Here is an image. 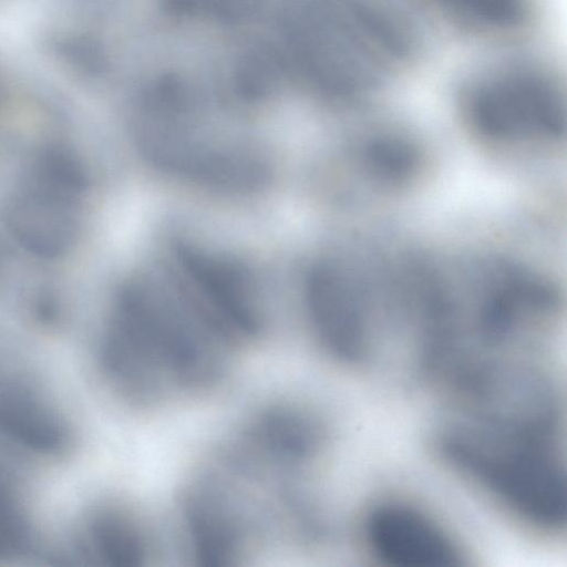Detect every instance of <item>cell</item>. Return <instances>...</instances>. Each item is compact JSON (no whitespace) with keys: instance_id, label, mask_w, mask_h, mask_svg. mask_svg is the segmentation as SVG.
<instances>
[{"instance_id":"277c9868","label":"cell","mask_w":567,"mask_h":567,"mask_svg":"<svg viewBox=\"0 0 567 567\" xmlns=\"http://www.w3.org/2000/svg\"><path fill=\"white\" fill-rule=\"evenodd\" d=\"M458 109L471 134L492 147L543 150L565 136L564 89L540 66H507L471 81Z\"/></svg>"},{"instance_id":"7a4b0ae2","label":"cell","mask_w":567,"mask_h":567,"mask_svg":"<svg viewBox=\"0 0 567 567\" xmlns=\"http://www.w3.org/2000/svg\"><path fill=\"white\" fill-rule=\"evenodd\" d=\"M286 37L298 70L332 97L375 89L412 48L403 23L374 0H303L287 17Z\"/></svg>"},{"instance_id":"9c48e42d","label":"cell","mask_w":567,"mask_h":567,"mask_svg":"<svg viewBox=\"0 0 567 567\" xmlns=\"http://www.w3.org/2000/svg\"><path fill=\"white\" fill-rule=\"evenodd\" d=\"M181 508L197 561L213 567L234 565L247 530L225 492L214 481H202L184 492Z\"/></svg>"},{"instance_id":"ba28073f","label":"cell","mask_w":567,"mask_h":567,"mask_svg":"<svg viewBox=\"0 0 567 567\" xmlns=\"http://www.w3.org/2000/svg\"><path fill=\"white\" fill-rule=\"evenodd\" d=\"M364 539L372 555L396 567H453L464 554L431 516L406 503L375 505L364 520Z\"/></svg>"},{"instance_id":"8992f818","label":"cell","mask_w":567,"mask_h":567,"mask_svg":"<svg viewBox=\"0 0 567 567\" xmlns=\"http://www.w3.org/2000/svg\"><path fill=\"white\" fill-rule=\"evenodd\" d=\"M368 286L337 260L312 266L306 279V303L317 338L334 359L361 363L370 351L371 319Z\"/></svg>"},{"instance_id":"2e32d148","label":"cell","mask_w":567,"mask_h":567,"mask_svg":"<svg viewBox=\"0 0 567 567\" xmlns=\"http://www.w3.org/2000/svg\"><path fill=\"white\" fill-rule=\"evenodd\" d=\"M29 528L23 511L9 483L0 474V558L23 550Z\"/></svg>"},{"instance_id":"52a82bcc","label":"cell","mask_w":567,"mask_h":567,"mask_svg":"<svg viewBox=\"0 0 567 567\" xmlns=\"http://www.w3.org/2000/svg\"><path fill=\"white\" fill-rule=\"evenodd\" d=\"M176 255L182 296L218 336L230 342L259 333L261 317L243 268L193 246L181 245Z\"/></svg>"},{"instance_id":"7c38bea8","label":"cell","mask_w":567,"mask_h":567,"mask_svg":"<svg viewBox=\"0 0 567 567\" xmlns=\"http://www.w3.org/2000/svg\"><path fill=\"white\" fill-rule=\"evenodd\" d=\"M358 163L379 185L400 188L413 183L422 172L423 154L411 138L398 133H378L359 143Z\"/></svg>"},{"instance_id":"5bb4252c","label":"cell","mask_w":567,"mask_h":567,"mask_svg":"<svg viewBox=\"0 0 567 567\" xmlns=\"http://www.w3.org/2000/svg\"><path fill=\"white\" fill-rule=\"evenodd\" d=\"M284 65L277 52L258 48L243 55L235 71L238 92L248 99L268 95L281 80Z\"/></svg>"},{"instance_id":"6da1fadb","label":"cell","mask_w":567,"mask_h":567,"mask_svg":"<svg viewBox=\"0 0 567 567\" xmlns=\"http://www.w3.org/2000/svg\"><path fill=\"white\" fill-rule=\"evenodd\" d=\"M171 303L143 285L125 288L101 350L103 370L125 398L147 404L169 386L205 390L225 371V342L183 299Z\"/></svg>"},{"instance_id":"8fae6325","label":"cell","mask_w":567,"mask_h":567,"mask_svg":"<svg viewBox=\"0 0 567 567\" xmlns=\"http://www.w3.org/2000/svg\"><path fill=\"white\" fill-rule=\"evenodd\" d=\"M89 550L105 565L137 567L148 556L144 533L135 518L117 506L100 507L86 527Z\"/></svg>"},{"instance_id":"4fadbf2b","label":"cell","mask_w":567,"mask_h":567,"mask_svg":"<svg viewBox=\"0 0 567 567\" xmlns=\"http://www.w3.org/2000/svg\"><path fill=\"white\" fill-rule=\"evenodd\" d=\"M453 17L481 31L507 33L530 18V0H436Z\"/></svg>"},{"instance_id":"9a60e30c","label":"cell","mask_w":567,"mask_h":567,"mask_svg":"<svg viewBox=\"0 0 567 567\" xmlns=\"http://www.w3.org/2000/svg\"><path fill=\"white\" fill-rule=\"evenodd\" d=\"M262 0H164L175 16L210 17L225 23H237L252 17Z\"/></svg>"},{"instance_id":"30bf717a","label":"cell","mask_w":567,"mask_h":567,"mask_svg":"<svg viewBox=\"0 0 567 567\" xmlns=\"http://www.w3.org/2000/svg\"><path fill=\"white\" fill-rule=\"evenodd\" d=\"M322 442L318 423L306 412L287 404L260 411L244 431V451L254 460L285 471L311 461Z\"/></svg>"},{"instance_id":"5b68a950","label":"cell","mask_w":567,"mask_h":567,"mask_svg":"<svg viewBox=\"0 0 567 567\" xmlns=\"http://www.w3.org/2000/svg\"><path fill=\"white\" fill-rule=\"evenodd\" d=\"M187 93H161L144 100L141 144L167 172L229 189L251 188L264 181L261 157L239 142L197 134Z\"/></svg>"},{"instance_id":"3957f363","label":"cell","mask_w":567,"mask_h":567,"mask_svg":"<svg viewBox=\"0 0 567 567\" xmlns=\"http://www.w3.org/2000/svg\"><path fill=\"white\" fill-rule=\"evenodd\" d=\"M547 425L450 430L437 441L439 453L524 520L556 529L565 523V477Z\"/></svg>"}]
</instances>
